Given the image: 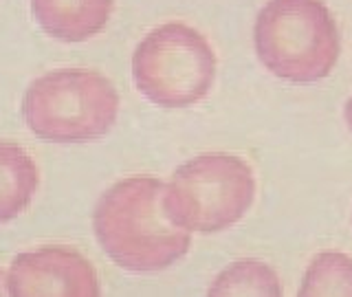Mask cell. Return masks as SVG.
<instances>
[{"label":"cell","instance_id":"cell-2","mask_svg":"<svg viewBox=\"0 0 352 297\" xmlns=\"http://www.w3.org/2000/svg\"><path fill=\"white\" fill-rule=\"evenodd\" d=\"M255 51L267 71L293 84H315L337 66L341 42L322 0H269L257 13Z\"/></svg>","mask_w":352,"mask_h":297},{"label":"cell","instance_id":"cell-3","mask_svg":"<svg viewBox=\"0 0 352 297\" xmlns=\"http://www.w3.org/2000/svg\"><path fill=\"white\" fill-rule=\"evenodd\" d=\"M119 113L113 82L97 71L60 68L31 82L22 117L35 137L53 143L95 141L110 132Z\"/></svg>","mask_w":352,"mask_h":297},{"label":"cell","instance_id":"cell-5","mask_svg":"<svg viewBox=\"0 0 352 297\" xmlns=\"http://www.w3.org/2000/svg\"><path fill=\"white\" fill-rule=\"evenodd\" d=\"M132 77L152 104L185 108L211 90L216 53L196 29L168 22L139 42L132 55Z\"/></svg>","mask_w":352,"mask_h":297},{"label":"cell","instance_id":"cell-6","mask_svg":"<svg viewBox=\"0 0 352 297\" xmlns=\"http://www.w3.org/2000/svg\"><path fill=\"white\" fill-rule=\"evenodd\" d=\"M7 288L11 297H99V277L80 251L51 245L15 257Z\"/></svg>","mask_w":352,"mask_h":297},{"label":"cell","instance_id":"cell-12","mask_svg":"<svg viewBox=\"0 0 352 297\" xmlns=\"http://www.w3.org/2000/svg\"><path fill=\"white\" fill-rule=\"evenodd\" d=\"M0 297H11L9 288H7V277L3 275V271H0Z\"/></svg>","mask_w":352,"mask_h":297},{"label":"cell","instance_id":"cell-7","mask_svg":"<svg viewBox=\"0 0 352 297\" xmlns=\"http://www.w3.org/2000/svg\"><path fill=\"white\" fill-rule=\"evenodd\" d=\"M115 0H31V13L46 35L84 42L106 27Z\"/></svg>","mask_w":352,"mask_h":297},{"label":"cell","instance_id":"cell-4","mask_svg":"<svg viewBox=\"0 0 352 297\" xmlns=\"http://www.w3.org/2000/svg\"><path fill=\"white\" fill-rule=\"evenodd\" d=\"M255 198L253 170L233 154H200L183 163L165 185V209L187 231L229 229Z\"/></svg>","mask_w":352,"mask_h":297},{"label":"cell","instance_id":"cell-11","mask_svg":"<svg viewBox=\"0 0 352 297\" xmlns=\"http://www.w3.org/2000/svg\"><path fill=\"white\" fill-rule=\"evenodd\" d=\"M343 115H346V123H348V128L352 130V97L346 101V110H343Z\"/></svg>","mask_w":352,"mask_h":297},{"label":"cell","instance_id":"cell-10","mask_svg":"<svg viewBox=\"0 0 352 297\" xmlns=\"http://www.w3.org/2000/svg\"><path fill=\"white\" fill-rule=\"evenodd\" d=\"M297 297H352V257L339 251L312 257Z\"/></svg>","mask_w":352,"mask_h":297},{"label":"cell","instance_id":"cell-1","mask_svg":"<svg viewBox=\"0 0 352 297\" xmlns=\"http://www.w3.org/2000/svg\"><path fill=\"white\" fill-rule=\"evenodd\" d=\"M101 249L119 267L135 273L163 271L190 251V231L165 209V183L130 176L101 194L92 212Z\"/></svg>","mask_w":352,"mask_h":297},{"label":"cell","instance_id":"cell-8","mask_svg":"<svg viewBox=\"0 0 352 297\" xmlns=\"http://www.w3.org/2000/svg\"><path fill=\"white\" fill-rule=\"evenodd\" d=\"M38 187L33 159L15 143L0 141V222L18 218L29 207Z\"/></svg>","mask_w":352,"mask_h":297},{"label":"cell","instance_id":"cell-9","mask_svg":"<svg viewBox=\"0 0 352 297\" xmlns=\"http://www.w3.org/2000/svg\"><path fill=\"white\" fill-rule=\"evenodd\" d=\"M207 297H282V284L269 264L238 260L218 273Z\"/></svg>","mask_w":352,"mask_h":297}]
</instances>
